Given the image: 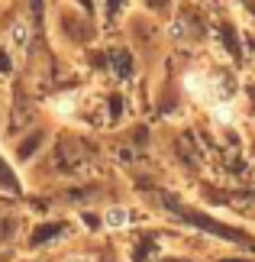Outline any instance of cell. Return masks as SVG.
<instances>
[{"label":"cell","instance_id":"6da1fadb","mask_svg":"<svg viewBox=\"0 0 255 262\" xmlns=\"http://www.w3.org/2000/svg\"><path fill=\"white\" fill-rule=\"evenodd\" d=\"M184 91H188L194 100H197V104L210 107L213 114L223 120V123H229V120H233V107L226 104V100H223L220 84L213 81L207 72H188V75H184Z\"/></svg>","mask_w":255,"mask_h":262},{"label":"cell","instance_id":"7a4b0ae2","mask_svg":"<svg viewBox=\"0 0 255 262\" xmlns=\"http://www.w3.org/2000/svg\"><path fill=\"white\" fill-rule=\"evenodd\" d=\"M71 107H75V94H65V97H55L52 100V110H55V114H62V117L71 114Z\"/></svg>","mask_w":255,"mask_h":262},{"label":"cell","instance_id":"3957f363","mask_svg":"<svg viewBox=\"0 0 255 262\" xmlns=\"http://www.w3.org/2000/svg\"><path fill=\"white\" fill-rule=\"evenodd\" d=\"M107 227H126V210L123 207L107 210Z\"/></svg>","mask_w":255,"mask_h":262},{"label":"cell","instance_id":"277c9868","mask_svg":"<svg viewBox=\"0 0 255 262\" xmlns=\"http://www.w3.org/2000/svg\"><path fill=\"white\" fill-rule=\"evenodd\" d=\"M65 262H87V259H78V256H71V259H65Z\"/></svg>","mask_w":255,"mask_h":262}]
</instances>
